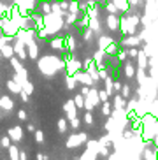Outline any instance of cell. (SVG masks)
I'll use <instances>...</instances> for the list:
<instances>
[{
    "instance_id": "cell-1",
    "label": "cell",
    "mask_w": 158,
    "mask_h": 160,
    "mask_svg": "<svg viewBox=\"0 0 158 160\" xmlns=\"http://www.w3.org/2000/svg\"><path fill=\"white\" fill-rule=\"evenodd\" d=\"M84 108H86V111H91L95 106H97L98 102H100V99H98V90L97 88H90V93L84 97Z\"/></svg>"
},
{
    "instance_id": "cell-2",
    "label": "cell",
    "mask_w": 158,
    "mask_h": 160,
    "mask_svg": "<svg viewBox=\"0 0 158 160\" xmlns=\"http://www.w3.org/2000/svg\"><path fill=\"white\" fill-rule=\"evenodd\" d=\"M14 55H18V58L19 60H25V58L28 57V53H27V49H25V46H23V41L21 39H18L16 37V41H14Z\"/></svg>"
},
{
    "instance_id": "cell-3",
    "label": "cell",
    "mask_w": 158,
    "mask_h": 160,
    "mask_svg": "<svg viewBox=\"0 0 158 160\" xmlns=\"http://www.w3.org/2000/svg\"><path fill=\"white\" fill-rule=\"evenodd\" d=\"M84 141H86V134H84V132H81V134H76V136H70V137H69V141L65 142V146H67V148H74V146L83 144Z\"/></svg>"
},
{
    "instance_id": "cell-4",
    "label": "cell",
    "mask_w": 158,
    "mask_h": 160,
    "mask_svg": "<svg viewBox=\"0 0 158 160\" xmlns=\"http://www.w3.org/2000/svg\"><path fill=\"white\" fill-rule=\"evenodd\" d=\"M7 134H9V139L11 141H21V137H23V127H9V130H7Z\"/></svg>"
},
{
    "instance_id": "cell-5",
    "label": "cell",
    "mask_w": 158,
    "mask_h": 160,
    "mask_svg": "<svg viewBox=\"0 0 158 160\" xmlns=\"http://www.w3.org/2000/svg\"><path fill=\"white\" fill-rule=\"evenodd\" d=\"M74 78H76L77 83H83L84 86H91L93 85V79H91V76H90L88 72H76Z\"/></svg>"
},
{
    "instance_id": "cell-6",
    "label": "cell",
    "mask_w": 158,
    "mask_h": 160,
    "mask_svg": "<svg viewBox=\"0 0 158 160\" xmlns=\"http://www.w3.org/2000/svg\"><path fill=\"white\" fill-rule=\"evenodd\" d=\"M107 27L111 30H118L120 28V18H118V14H107Z\"/></svg>"
},
{
    "instance_id": "cell-7",
    "label": "cell",
    "mask_w": 158,
    "mask_h": 160,
    "mask_svg": "<svg viewBox=\"0 0 158 160\" xmlns=\"http://www.w3.org/2000/svg\"><path fill=\"white\" fill-rule=\"evenodd\" d=\"M123 44L128 48H135L141 44V37H137V35H126L125 39H123Z\"/></svg>"
},
{
    "instance_id": "cell-8",
    "label": "cell",
    "mask_w": 158,
    "mask_h": 160,
    "mask_svg": "<svg viewBox=\"0 0 158 160\" xmlns=\"http://www.w3.org/2000/svg\"><path fill=\"white\" fill-rule=\"evenodd\" d=\"M63 108H65V113H67V118H69V120L76 118V104H74V100H67Z\"/></svg>"
},
{
    "instance_id": "cell-9",
    "label": "cell",
    "mask_w": 158,
    "mask_h": 160,
    "mask_svg": "<svg viewBox=\"0 0 158 160\" xmlns=\"http://www.w3.org/2000/svg\"><path fill=\"white\" fill-rule=\"evenodd\" d=\"M0 55H2L4 58H7V60H11V58L14 57V48L12 46H7V44L0 46Z\"/></svg>"
},
{
    "instance_id": "cell-10",
    "label": "cell",
    "mask_w": 158,
    "mask_h": 160,
    "mask_svg": "<svg viewBox=\"0 0 158 160\" xmlns=\"http://www.w3.org/2000/svg\"><path fill=\"white\" fill-rule=\"evenodd\" d=\"M79 69H81V62H77V60H70L69 63H67V72H69L70 76H74Z\"/></svg>"
},
{
    "instance_id": "cell-11",
    "label": "cell",
    "mask_w": 158,
    "mask_h": 160,
    "mask_svg": "<svg viewBox=\"0 0 158 160\" xmlns=\"http://www.w3.org/2000/svg\"><path fill=\"white\" fill-rule=\"evenodd\" d=\"M28 57L33 58V60H37V57H39V48H37V44H35V41L28 42Z\"/></svg>"
},
{
    "instance_id": "cell-12",
    "label": "cell",
    "mask_w": 158,
    "mask_h": 160,
    "mask_svg": "<svg viewBox=\"0 0 158 160\" xmlns=\"http://www.w3.org/2000/svg\"><path fill=\"white\" fill-rule=\"evenodd\" d=\"M112 42H114V41H112V37H107V35H102V37L98 39V46H100V49H102V51H106V49L111 46Z\"/></svg>"
},
{
    "instance_id": "cell-13",
    "label": "cell",
    "mask_w": 158,
    "mask_h": 160,
    "mask_svg": "<svg viewBox=\"0 0 158 160\" xmlns=\"http://www.w3.org/2000/svg\"><path fill=\"white\" fill-rule=\"evenodd\" d=\"M137 62H139V69H146L149 65V60H148V55L144 51H139L137 55Z\"/></svg>"
},
{
    "instance_id": "cell-14",
    "label": "cell",
    "mask_w": 158,
    "mask_h": 160,
    "mask_svg": "<svg viewBox=\"0 0 158 160\" xmlns=\"http://www.w3.org/2000/svg\"><path fill=\"white\" fill-rule=\"evenodd\" d=\"M12 100L9 99V97H0V108L4 109V111H9V109H12Z\"/></svg>"
},
{
    "instance_id": "cell-15",
    "label": "cell",
    "mask_w": 158,
    "mask_h": 160,
    "mask_svg": "<svg viewBox=\"0 0 158 160\" xmlns=\"http://www.w3.org/2000/svg\"><path fill=\"white\" fill-rule=\"evenodd\" d=\"M7 88L11 90V92H14V93H19L21 92V85H19L16 79H11V81H7Z\"/></svg>"
},
{
    "instance_id": "cell-16",
    "label": "cell",
    "mask_w": 158,
    "mask_h": 160,
    "mask_svg": "<svg viewBox=\"0 0 158 160\" xmlns=\"http://www.w3.org/2000/svg\"><path fill=\"white\" fill-rule=\"evenodd\" d=\"M102 114H104V116H111V114H112V106H111L109 100L102 102Z\"/></svg>"
},
{
    "instance_id": "cell-17",
    "label": "cell",
    "mask_w": 158,
    "mask_h": 160,
    "mask_svg": "<svg viewBox=\"0 0 158 160\" xmlns=\"http://www.w3.org/2000/svg\"><path fill=\"white\" fill-rule=\"evenodd\" d=\"M90 27L88 28H91L93 32H98L100 30V21H98V18H90Z\"/></svg>"
},
{
    "instance_id": "cell-18",
    "label": "cell",
    "mask_w": 158,
    "mask_h": 160,
    "mask_svg": "<svg viewBox=\"0 0 158 160\" xmlns=\"http://www.w3.org/2000/svg\"><path fill=\"white\" fill-rule=\"evenodd\" d=\"M104 83H106V88H104V90H106L107 93H109V97H111L112 92H114V88H112V83H114V81H112L111 78H109V76H107L106 79H104Z\"/></svg>"
},
{
    "instance_id": "cell-19",
    "label": "cell",
    "mask_w": 158,
    "mask_h": 160,
    "mask_svg": "<svg viewBox=\"0 0 158 160\" xmlns=\"http://www.w3.org/2000/svg\"><path fill=\"white\" fill-rule=\"evenodd\" d=\"M114 109H125V99L121 95L114 97Z\"/></svg>"
},
{
    "instance_id": "cell-20",
    "label": "cell",
    "mask_w": 158,
    "mask_h": 160,
    "mask_svg": "<svg viewBox=\"0 0 158 160\" xmlns=\"http://www.w3.org/2000/svg\"><path fill=\"white\" fill-rule=\"evenodd\" d=\"M9 158L11 160H19V151L16 146H9Z\"/></svg>"
},
{
    "instance_id": "cell-21",
    "label": "cell",
    "mask_w": 158,
    "mask_h": 160,
    "mask_svg": "<svg viewBox=\"0 0 158 160\" xmlns=\"http://www.w3.org/2000/svg\"><path fill=\"white\" fill-rule=\"evenodd\" d=\"M135 72H137V71H135V67L132 65V63H126V67H125V76H126V78H134Z\"/></svg>"
},
{
    "instance_id": "cell-22",
    "label": "cell",
    "mask_w": 158,
    "mask_h": 160,
    "mask_svg": "<svg viewBox=\"0 0 158 160\" xmlns=\"http://www.w3.org/2000/svg\"><path fill=\"white\" fill-rule=\"evenodd\" d=\"M77 9H79V2L77 0H72L69 4V12L70 14H77Z\"/></svg>"
},
{
    "instance_id": "cell-23",
    "label": "cell",
    "mask_w": 158,
    "mask_h": 160,
    "mask_svg": "<svg viewBox=\"0 0 158 160\" xmlns=\"http://www.w3.org/2000/svg\"><path fill=\"white\" fill-rule=\"evenodd\" d=\"M74 104H76V108H84V95H76L74 97Z\"/></svg>"
},
{
    "instance_id": "cell-24",
    "label": "cell",
    "mask_w": 158,
    "mask_h": 160,
    "mask_svg": "<svg viewBox=\"0 0 158 160\" xmlns=\"http://www.w3.org/2000/svg\"><path fill=\"white\" fill-rule=\"evenodd\" d=\"M104 55H106V53H104L102 49H98V51L95 53V55H93V60L97 62V63H98L100 67H102V58H104Z\"/></svg>"
},
{
    "instance_id": "cell-25",
    "label": "cell",
    "mask_w": 158,
    "mask_h": 160,
    "mask_svg": "<svg viewBox=\"0 0 158 160\" xmlns=\"http://www.w3.org/2000/svg\"><path fill=\"white\" fill-rule=\"evenodd\" d=\"M67 128H69V123H67V120H65V118H60V120H58V130H60V132H65Z\"/></svg>"
},
{
    "instance_id": "cell-26",
    "label": "cell",
    "mask_w": 158,
    "mask_h": 160,
    "mask_svg": "<svg viewBox=\"0 0 158 160\" xmlns=\"http://www.w3.org/2000/svg\"><path fill=\"white\" fill-rule=\"evenodd\" d=\"M76 83H77V81H76V78H74V76H67V88H69V90H74L76 88Z\"/></svg>"
},
{
    "instance_id": "cell-27",
    "label": "cell",
    "mask_w": 158,
    "mask_h": 160,
    "mask_svg": "<svg viewBox=\"0 0 158 160\" xmlns=\"http://www.w3.org/2000/svg\"><path fill=\"white\" fill-rule=\"evenodd\" d=\"M106 11H109V14H118V7L112 2H107L106 4Z\"/></svg>"
},
{
    "instance_id": "cell-28",
    "label": "cell",
    "mask_w": 158,
    "mask_h": 160,
    "mask_svg": "<svg viewBox=\"0 0 158 160\" xmlns=\"http://www.w3.org/2000/svg\"><path fill=\"white\" fill-rule=\"evenodd\" d=\"M21 90H23V92H27V93L30 95L33 92V86H32V83H30V81H25L23 85H21Z\"/></svg>"
},
{
    "instance_id": "cell-29",
    "label": "cell",
    "mask_w": 158,
    "mask_h": 160,
    "mask_svg": "<svg viewBox=\"0 0 158 160\" xmlns=\"http://www.w3.org/2000/svg\"><path fill=\"white\" fill-rule=\"evenodd\" d=\"M121 97H123V99H128V97H130V86L128 85L121 86Z\"/></svg>"
},
{
    "instance_id": "cell-30",
    "label": "cell",
    "mask_w": 158,
    "mask_h": 160,
    "mask_svg": "<svg viewBox=\"0 0 158 160\" xmlns=\"http://www.w3.org/2000/svg\"><path fill=\"white\" fill-rule=\"evenodd\" d=\"M33 134H35V141H37L39 144H42V142H44V132H42V130H35Z\"/></svg>"
},
{
    "instance_id": "cell-31",
    "label": "cell",
    "mask_w": 158,
    "mask_h": 160,
    "mask_svg": "<svg viewBox=\"0 0 158 160\" xmlns=\"http://www.w3.org/2000/svg\"><path fill=\"white\" fill-rule=\"evenodd\" d=\"M98 99H100V102H106V100H109V93L106 90H98Z\"/></svg>"
},
{
    "instance_id": "cell-32",
    "label": "cell",
    "mask_w": 158,
    "mask_h": 160,
    "mask_svg": "<svg viewBox=\"0 0 158 160\" xmlns=\"http://www.w3.org/2000/svg\"><path fill=\"white\" fill-rule=\"evenodd\" d=\"M41 9H42V12H44V14H51V4H49V2H44Z\"/></svg>"
},
{
    "instance_id": "cell-33",
    "label": "cell",
    "mask_w": 158,
    "mask_h": 160,
    "mask_svg": "<svg viewBox=\"0 0 158 160\" xmlns=\"http://www.w3.org/2000/svg\"><path fill=\"white\" fill-rule=\"evenodd\" d=\"M128 57L132 58V60H137V55H139V51H137V49H135V48H130V49H128Z\"/></svg>"
},
{
    "instance_id": "cell-34",
    "label": "cell",
    "mask_w": 158,
    "mask_h": 160,
    "mask_svg": "<svg viewBox=\"0 0 158 160\" xmlns=\"http://www.w3.org/2000/svg\"><path fill=\"white\" fill-rule=\"evenodd\" d=\"M79 125H81V120H79L77 116L70 120V128H79Z\"/></svg>"
},
{
    "instance_id": "cell-35",
    "label": "cell",
    "mask_w": 158,
    "mask_h": 160,
    "mask_svg": "<svg viewBox=\"0 0 158 160\" xmlns=\"http://www.w3.org/2000/svg\"><path fill=\"white\" fill-rule=\"evenodd\" d=\"M63 41H62V39H55V41H51V48H55V49H60L62 46H63Z\"/></svg>"
},
{
    "instance_id": "cell-36",
    "label": "cell",
    "mask_w": 158,
    "mask_h": 160,
    "mask_svg": "<svg viewBox=\"0 0 158 160\" xmlns=\"http://www.w3.org/2000/svg\"><path fill=\"white\" fill-rule=\"evenodd\" d=\"M84 123H86V125H93V114L90 113V111L84 114Z\"/></svg>"
},
{
    "instance_id": "cell-37",
    "label": "cell",
    "mask_w": 158,
    "mask_h": 160,
    "mask_svg": "<svg viewBox=\"0 0 158 160\" xmlns=\"http://www.w3.org/2000/svg\"><path fill=\"white\" fill-rule=\"evenodd\" d=\"M104 53H106V55H112V53H116V44L112 42L111 46L107 48V49H106V51H104Z\"/></svg>"
},
{
    "instance_id": "cell-38",
    "label": "cell",
    "mask_w": 158,
    "mask_h": 160,
    "mask_svg": "<svg viewBox=\"0 0 158 160\" xmlns=\"http://www.w3.org/2000/svg\"><path fill=\"white\" fill-rule=\"evenodd\" d=\"M107 76H109V74H107V71L104 69V67H100V69H98V78H100V79H106Z\"/></svg>"
},
{
    "instance_id": "cell-39",
    "label": "cell",
    "mask_w": 158,
    "mask_h": 160,
    "mask_svg": "<svg viewBox=\"0 0 158 160\" xmlns=\"http://www.w3.org/2000/svg\"><path fill=\"white\" fill-rule=\"evenodd\" d=\"M135 136V132L134 130H126V132H123V137L125 139H130V137H134Z\"/></svg>"
},
{
    "instance_id": "cell-40",
    "label": "cell",
    "mask_w": 158,
    "mask_h": 160,
    "mask_svg": "<svg viewBox=\"0 0 158 160\" xmlns=\"http://www.w3.org/2000/svg\"><path fill=\"white\" fill-rule=\"evenodd\" d=\"M2 146H4V148H9V146H11V139H9V137H4V139H2Z\"/></svg>"
},
{
    "instance_id": "cell-41",
    "label": "cell",
    "mask_w": 158,
    "mask_h": 160,
    "mask_svg": "<svg viewBox=\"0 0 158 160\" xmlns=\"http://www.w3.org/2000/svg\"><path fill=\"white\" fill-rule=\"evenodd\" d=\"M76 16H77V14H70V12H69V16H67L65 21H67V23H74V21H76Z\"/></svg>"
},
{
    "instance_id": "cell-42",
    "label": "cell",
    "mask_w": 158,
    "mask_h": 160,
    "mask_svg": "<svg viewBox=\"0 0 158 160\" xmlns=\"http://www.w3.org/2000/svg\"><path fill=\"white\" fill-rule=\"evenodd\" d=\"M121 83H118V81H114V83H112V88H114V92H121Z\"/></svg>"
},
{
    "instance_id": "cell-43",
    "label": "cell",
    "mask_w": 158,
    "mask_h": 160,
    "mask_svg": "<svg viewBox=\"0 0 158 160\" xmlns=\"http://www.w3.org/2000/svg\"><path fill=\"white\" fill-rule=\"evenodd\" d=\"M19 97H21V100H23V102H27V100H28V93H27V92H23V90L19 92Z\"/></svg>"
},
{
    "instance_id": "cell-44",
    "label": "cell",
    "mask_w": 158,
    "mask_h": 160,
    "mask_svg": "<svg viewBox=\"0 0 158 160\" xmlns=\"http://www.w3.org/2000/svg\"><path fill=\"white\" fill-rule=\"evenodd\" d=\"M126 55H128V53H126V51H120V53H118V58H120V60L123 62V60H125V58H126Z\"/></svg>"
},
{
    "instance_id": "cell-45",
    "label": "cell",
    "mask_w": 158,
    "mask_h": 160,
    "mask_svg": "<svg viewBox=\"0 0 158 160\" xmlns=\"http://www.w3.org/2000/svg\"><path fill=\"white\" fill-rule=\"evenodd\" d=\"M18 118L19 120H27V113L25 111H18Z\"/></svg>"
},
{
    "instance_id": "cell-46",
    "label": "cell",
    "mask_w": 158,
    "mask_h": 160,
    "mask_svg": "<svg viewBox=\"0 0 158 160\" xmlns=\"http://www.w3.org/2000/svg\"><path fill=\"white\" fill-rule=\"evenodd\" d=\"M88 93H90V86H84V88L81 90V95H84V97H86Z\"/></svg>"
},
{
    "instance_id": "cell-47",
    "label": "cell",
    "mask_w": 158,
    "mask_h": 160,
    "mask_svg": "<svg viewBox=\"0 0 158 160\" xmlns=\"http://www.w3.org/2000/svg\"><path fill=\"white\" fill-rule=\"evenodd\" d=\"M19 160H27V153H25V151H21V153H19Z\"/></svg>"
},
{
    "instance_id": "cell-48",
    "label": "cell",
    "mask_w": 158,
    "mask_h": 160,
    "mask_svg": "<svg viewBox=\"0 0 158 160\" xmlns=\"http://www.w3.org/2000/svg\"><path fill=\"white\" fill-rule=\"evenodd\" d=\"M27 130L28 132H35V127H33V125H27Z\"/></svg>"
}]
</instances>
